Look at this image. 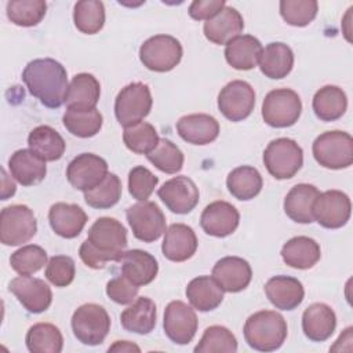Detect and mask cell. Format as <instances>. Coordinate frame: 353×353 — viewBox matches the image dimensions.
I'll use <instances>...</instances> for the list:
<instances>
[{
  "instance_id": "obj_1",
  "label": "cell",
  "mask_w": 353,
  "mask_h": 353,
  "mask_svg": "<svg viewBox=\"0 0 353 353\" xmlns=\"http://www.w3.org/2000/svg\"><path fill=\"white\" fill-rule=\"evenodd\" d=\"M127 245V230L123 223L116 218L102 216L91 225L79 255L88 268L103 269L108 262H120Z\"/></svg>"
},
{
  "instance_id": "obj_2",
  "label": "cell",
  "mask_w": 353,
  "mask_h": 353,
  "mask_svg": "<svg viewBox=\"0 0 353 353\" xmlns=\"http://www.w3.org/2000/svg\"><path fill=\"white\" fill-rule=\"evenodd\" d=\"M22 81L29 92L50 109H58L66 101L68 73L63 65L52 58L30 61L22 72Z\"/></svg>"
},
{
  "instance_id": "obj_3",
  "label": "cell",
  "mask_w": 353,
  "mask_h": 353,
  "mask_svg": "<svg viewBox=\"0 0 353 353\" xmlns=\"http://www.w3.org/2000/svg\"><path fill=\"white\" fill-rule=\"evenodd\" d=\"M245 342L258 352H274L287 338L285 319L274 310H259L251 314L243 328Z\"/></svg>"
},
{
  "instance_id": "obj_4",
  "label": "cell",
  "mask_w": 353,
  "mask_h": 353,
  "mask_svg": "<svg viewBox=\"0 0 353 353\" xmlns=\"http://www.w3.org/2000/svg\"><path fill=\"white\" fill-rule=\"evenodd\" d=\"M314 160L324 168L342 170L353 163V138L345 131H325L312 146Z\"/></svg>"
},
{
  "instance_id": "obj_5",
  "label": "cell",
  "mask_w": 353,
  "mask_h": 353,
  "mask_svg": "<svg viewBox=\"0 0 353 353\" xmlns=\"http://www.w3.org/2000/svg\"><path fill=\"white\" fill-rule=\"evenodd\" d=\"M263 164L276 179L292 178L303 164V150L291 138H277L263 150Z\"/></svg>"
},
{
  "instance_id": "obj_6",
  "label": "cell",
  "mask_w": 353,
  "mask_h": 353,
  "mask_svg": "<svg viewBox=\"0 0 353 353\" xmlns=\"http://www.w3.org/2000/svg\"><path fill=\"white\" fill-rule=\"evenodd\" d=\"M70 324L79 342L87 346H97L101 345L109 334L110 317L103 306L84 303L74 310Z\"/></svg>"
},
{
  "instance_id": "obj_7",
  "label": "cell",
  "mask_w": 353,
  "mask_h": 353,
  "mask_svg": "<svg viewBox=\"0 0 353 353\" xmlns=\"http://www.w3.org/2000/svg\"><path fill=\"white\" fill-rule=\"evenodd\" d=\"M152 105L149 85L141 81L130 83L120 90L114 99V116L125 128L142 121L150 113Z\"/></svg>"
},
{
  "instance_id": "obj_8",
  "label": "cell",
  "mask_w": 353,
  "mask_h": 353,
  "mask_svg": "<svg viewBox=\"0 0 353 353\" xmlns=\"http://www.w3.org/2000/svg\"><path fill=\"white\" fill-rule=\"evenodd\" d=\"M183 50L174 36L156 34L143 41L139 47V59L142 65L152 72H170L182 59Z\"/></svg>"
},
{
  "instance_id": "obj_9",
  "label": "cell",
  "mask_w": 353,
  "mask_h": 353,
  "mask_svg": "<svg viewBox=\"0 0 353 353\" xmlns=\"http://www.w3.org/2000/svg\"><path fill=\"white\" fill-rule=\"evenodd\" d=\"M302 113L299 95L291 88H276L266 94L262 102L263 121L274 128L294 125Z\"/></svg>"
},
{
  "instance_id": "obj_10",
  "label": "cell",
  "mask_w": 353,
  "mask_h": 353,
  "mask_svg": "<svg viewBox=\"0 0 353 353\" xmlns=\"http://www.w3.org/2000/svg\"><path fill=\"white\" fill-rule=\"evenodd\" d=\"M37 232V221L33 211L25 204L4 207L0 212V241L4 245H21L28 243Z\"/></svg>"
},
{
  "instance_id": "obj_11",
  "label": "cell",
  "mask_w": 353,
  "mask_h": 353,
  "mask_svg": "<svg viewBox=\"0 0 353 353\" xmlns=\"http://www.w3.org/2000/svg\"><path fill=\"white\" fill-rule=\"evenodd\" d=\"M125 216L132 234L143 243H153L165 233V216L153 201L132 204L127 208Z\"/></svg>"
},
{
  "instance_id": "obj_12",
  "label": "cell",
  "mask_w": 353,
  "mask_h": 353,
  "mask_svg": "<svg viewBox=\"0 0 353 353\" xmlns=\"http://www.w3.org/2000/svg\"><path fill=\"white\" fill-rule=\"evenodd\" d=\"M255 106V91L244 80L228 83L218 94V109L230 121L247 119Z\"/></svg>"
},
{
  "instance_id": "obj_13",
  "label": "cell",
  "mask_w": 353,
  "mask_h": 353,
  "mask_svg": "<svg viewBox=\"0 0 353 353\" xmlns=\"http://www.w3.org/2000/svg\"><path fill=\"white\" fill-rule=\"evenodd\" d=\"M352 203L346 193L331 189L320 193L313 203V219L327 229H339L350 218Z\"/></svg>"
},
{
  "instance_id": "obj_14",
  "label": "cell",
  "mask_w": 353,
  "mask_h": 353,
  "mask_svg": "<svg viewBox=\"0 0 353 353\" xmlns=\"http://www.w3.org/2000/svg\"><path fill=\"white\" fill-rule=\"evenodd\" d=\"M199 320L192 306L182 301H171L164 309L163 328L168 339L176 345L189 343L197 331Z\"/></svg>"
},
{
  "instance_id": "obj_15",
  "label": "cell",
  "mask_w": 353,
  "mask_h": 353,
  "mask_svg": "<svg viewBox=\"0 0 353 353\" xmlns=\"http://www.w3.org/2000/svg\"><path fill=\"white\" fill-rule=\"evenodd\" d=\"M108 175V163L98 154H77L66 168L68 182L77 190L87 192L98 186Z\"/></svg>"
},
{
  "instance_id": "obj_16",
  "label": "cell",
  "mask_w": 353,
  "mask_h": 353,
  "mask_svg": "<svg viewBox=\"0 0 353 353\" xmlns=\"http://www.w3.org/2000/svg\"><path fill=\"white\" fill-rule=\"evenodd\" d=\"M8 290L28 312L34 314L46 312L52 302L51 288L37 277L21 274L10 281Z\"/></svg>"
},
{
  "instance_id": "obj_17",
  "label": "cell",
  "mask_w": 353,
  "mask_h": 353,
  "mask_svg": "<svg viewBox=\"0 0 353 353\" xmlns=\"http://www.w3.org/2000/svg\"><path fill=\"white\" fill-rule=\"evenodd\" d=\"M157 196L165 207L175 214H189L199 203V188L186 175H178L167 182L157 190Z\"/></svg>"
},
{
  "instance_id": "obj_18",
  "label": "cell",
  "mask_w": 353,
  "mask_h": 353,
  "mask_svg": "<svg viewBox=\"0 0 353 353\" xmlns=\"http://www.w3.org/2000/svg\"><path fill=\"white\" fill-rule=\"evenodd\" d=\"M240 223V214L234 205L218 200L210 203L201 212V229L214 237H226L232 234Z\"/></svg>"
},
{
  "instance_id": "obj_19",
  "label": "cell",
  "mask_w": 353,
  "mask_h": 353,
  "mask_svg": "<svg viewBox=\"0 0 353 353\" xmlns=\"http://www.w3.org/2000/svg\"><path fill=\"white\" fill-rule=\"evenodd\" d=\"M211 276L226 292H240L245 290L252 279L250 263L240 256L221 258L212 268Z\"/></svg>"
},
{
  "instance_id": "obj_20",
  "label": "cell",
  "mask_w": 353,
  "mask_h": 353,
  "mask_svg": "<svg viewBox=\"0 0 353 353\" xmlns=\"http://www.w3.org/2000/svg\"><path fill=\"white\" fill-rule=\"evenodd\" d=\"M197 245L199 241L196 233L190 226L185 223H172L164 233L161 251L168 261L185 262L194 255Z\"/></svg>"
},
{
  "instance_id": "obj_21",
  "label": "cell",
  "mask_w": 353,
  "mask_h": 353,
  "mask_svg": "<svg viewBox=\"0 0 353 353\" xmlns=\"http://www.w3.org/2000/svg\"><path fill=\"white\" fill-rule=\"evenodd\" d=\"M243 29L244 19L241 14L230 6H225L214 18L205 21L203 26L205 39L218 46H226L230 40L240 36Z\"/></svg>"
},
{
  "instance_id": "obj_22",
  "label": "cell",
  "mask_w": 353,
  "mask_h": 353,
  "mask_svg": "<svg viewBox=\"0 0 353 353\" xmlns=\"http://www.w3.org/2000/svg\"><path fill=\"white\" fill-rule=\"evenodd\" d=\"M179 137L192 145H208L219 135V123L215 117L205 113L182 116L176 121Z\"/></svg>"
},
{
  "instance_id": "obj_23",
  "label": "cell",
  "mask_w": 353,
  "mask_h": 353,
  "mask_svg": "<svg viewBox=\"0 0 353 353\" xmlns=\"http://www.w3.org/2000/svg\"><path fill=\"white\" fill-rule=\"evenodd\" d=\"M265 294L270 303L280 310H294L305 296L302 283L291 276H274L265 284Z\"/></svg>"
},
{
  "instance_id": "obj_24",
  "label": "cell",
  "mask_w": 353,
  "mask_h": 353,
  "mask_svg": "<svg viewBox=\"0 0 353 353\" xmlns=\"http://www.w3.org/2000/svg\"><path fill=\"white\" fill-rule=\"evenodd\" d=\"M120 262L121 274L137 287L150 284L159 272V263L156 258L148 251L139 248L125 251Z\"/></svg>"
},
{
  "instance_id": "obj_25",
  "label": "cell",
  "mask_w": 353,
  "mask_h": 353,
  "mask_svg": "<svg viewBox=\"0 0 353 353\" xmlns=\"http://www.w3.org/2000/svg\"><path fill=\"white\" fill-rule=\"evenodd\" d=\"M336 316L331 306L316 302L309 305L302 314V330L313 342L327 341L335 331Z\"/></svg>"
},
{
  "instance_id": "obj_26",
  "label": "cell",
  "mask_w": 353,
  "mask_h": 353,
  "mask_svg": "<svg viewBox=\"0 0 353 353\" xmlns=\"http://www.w3.org/2000/svg\"><path fill=\"white\" fill-rule=\"evenodd\" d=\"M51 229L63 239L77 237L87 223V214L77 204L55 203L48 211Z\"/></svg>"
},
{
  "instance_id": "obj_27",
  "label": "cell",
  "mask_w": 353,
  "mask_h": 353,
  "mask_svg": "<svg viewBox=\"0 0 353 353\" xmlns=\"http://www.w3.org/2000/svg\"><path fill=\"white\" fill-rule=\"evenodd\" d=\"M8 168L22 186H33L40 183L47 174L46 161L30 149L15 150L8 159Z\"/></svg>"
},
{
  "instance_id": "obj_28",
  "label": "cell",
  "mask_w": 353,
  "mask_h": 353,
  "mask_svg": "<svg viewBox=\"0 0 353 353\" xmlns=\"http://www.w3.org/2000/svg\"><path fill=\"white\" fill-rule=\"evenodd\" d=\"M280 254L285 265L299 270L313 268L321 258L319 243L307 236H295L290 239L284 243Z\"/></svg>"
},
{
  "instance_id": "obj_29",
  "label": "cell",
  "mask_w": 353,
  "mask_h": 353,
  "mask_svg": "<svg viewBox=\"0 0 353 353\" xmlns=\"http://www.w3.org/2000/svg\"><path fill=\"white\" fill-rule=\"evenodd\" d=\"M261 41L251 34H241L230 40L225 47L226 62L237 70L254 69L262 54Z\"/></svg>"
},
{
  "instance_id": "obj_30",
  "label": "cell",
  "mask_w": 353,
  "mask_h": 353,
  "mask_svg": "<svg viewBox=\"0 0 353 353\" xmlns=\"http://www.w3.org/2000/svg\"><path fill=\"white\" fill-rule=\"evenodd\" d=\"M320 194L319 189L310 183H298L290 189L284 199V211L290 219L298 223H312L313 203Z\"/></svg>"
},
{
  "instance_id": "obj_31",
  "label": "cell",
  "mask_w": 353,
  "mask_h": 353,
  "mask_svg": "<svg viewBox=\"0 0 353 353\" xmlns=\"http://www.w3.org/2000/svg\"><path fill=\"white\" fill-rule=\"evenodd\" d=\"M101 95V84L91 73H79L69 83L66 94L68 109L90 110L95 109Z\"/></svg>"
},
{
  "instance_id": "obj_32",
  "label": "cell",
  "mask_w": 353,
  "mask_h": 353,
  "mask_svg": "<svg viewBox=\"0 0 353 353\" xmlns=\"http://www.w3.org/2000/svg\"><path fill=\"white\" fill-rule=\"evenodd\" d=\"M157 310L154 302L148 296H139L120 314V323L125 331L146 335L156 327Z\"/></svg>"
},
{
  "instance_id": "obj_33",
  "label": "cell",
  "mask_w": 353,
  "mask_h": 353,
  "mask_svg": "<svg viewBox=\"0 0 353 353\" xmlns=\"http://www.w3.org/2000/svg\"><path fill=\"white\" fill-rule=\"evenodd\" d=\"M186 298L199 312H211L223 301V290L212 276H199L186 287Z\"/></svg>"
},
{
  "instance_id": "obj_34",
  "label": "cell",
  "mask_w": 353,
  "mask_h": 353,
  "mask_svg": "<svg viewBox=\"0 0 353 353\" xmlns=\"http://www.w3.org/2000/svg\"><path fill=\"white\" fill-rule=\"evenodd\" d=\"M259 69L269 79H284L294 66V52L292 50L281 43L273 41L269 43L261 54Z\"/></svg>"
},
{
  "instance_id": "obj_35",
  "label": "cell",
  "mask_w": 353,
  "mask_h": 353,
  "mask_svg": "<svg viewBox=\"0 0 353 353\" xmlns=\"http://www.w3.org/2000/svg\"><path fill=\"white\" fill-rule=\"evenodd\" d=\"M312 106L316 117L321 121H335L345 114L347 98L341 87L324 85L316 91Z\"/></svg>"
},
{
  "instance_id": "obj_36",
  "label": "cell",
  "mask_w": 353,
  "mask_h": 353,
  "mask_svg": "<svg viewBox=\"0 0 353 353\" xmlns=\"http://www.w3.org/2000/svg\"><path fill=\"white\" fill-rule=\"evenodd\" d=\"M29 149L40 156L44 161L59 160L66 149V143L61 134L50 125H39L29 132Z\"/></svg>"
},
{
  "instance_id": "obj_37",
  "label": "cell",
  "mask_w": 353,
  "mask_h": 353,
  "mask_svg": "<svg viewBox=\"0 0 353 353\" xmlns=\"http://www.w3.org/2000/svg\"><path fill=\"white\" fill-rule=\"evenodd\" d=\"M230 194L241 201H247L259 194L263 186L259 171L252 165H240L232 170L226 178Z\"/></svg>"
},
{
  "instance_id": "obj_38",
  "label": "cell",
  "mask_w": 353,
  "mask_h": 353,
  "mask_svg": "<svg viewBox=\"0 0 353 353\" xmlns=\"http://www.w3.org/2000/svg\"><path fill=\"white\" fill-rule=\"evenodd\" d=\"M26 347L32 353H61L63 336L58 327L51 323H37L26 332Z\"/></svg>"
},
{
  "instance_id": "obj_39",
  "label": "cell",
  "mask_w": 353,
  "mask_h": 353,
  "mask_svg": "<svg viewBox=\"0 0 353 353\" xmlns=\"http://www.w3.org/2000/svg\"><path fill=\"white\" fill-rule=\"evenodd\" d=\"M62 121L72 135L79 138H91L101 131L103 117L97 108L90 110L66 109Z\"/></svg>"
},
{
  "instance_id": "obj_40",
  "label": "cell",
  "mask_w": 353,
  "mask_h": 353,
  "mask_svg": "<svg viewBox=\"0 0 353 353\" xmlns=\"http://www.w3.org/2000/svg\"><path fill=\"white\" fill-rule=\"evenodd\" d=\"M73 22L84 34H95L105 25V7L98 0H81L74 4Z\"/></svg>"
},
{
  "instance_id": "obj_41",
  "label": "cell",
  "mask_w": 353,
  "mask_h": 353,
  "mask_svg": "<svg viewBox=\"0 0 353 353\" xmlns=\"http://www.w3.org/2000/svg\"><path fill=\"white\" fill-rule=\"evenodd\" d=\"M47 11L44 0H11L7 3L8 19L22 28L36 26L41 22Z\"/></svg>"
},
{
  "instance_id": "obj_42",
  "label": "cell",
  "mask_w": 353,
  "mask_h": 353,
  "mask_svg": "<svg viewBox=\"0 0 353 353\" xmlns=\"http://www.w3.org/2000/svg\"><path fill=\"white\" fill-rule=\"evenodd\" d=\"M146 159L165 174L179 172L185 161L182 150L167 138H160L159 143L146 154Z\"/></svg>"
},
{
  "instance_id": "obj_43",
  "label": "cell",
  "mask_w": 353,
  "mask_h": 353,
  "mask_svg": "<svg viewBox=\"0 0 353 353\" xmlns=\"http://www.w3.org/2000/svg\"><path fill=\"white\" fill-rule=\"evenodd\" d=\"M121 192L120 178L113 172H108L105 179L98 186L84 192V200L92 208L106 210L119 203Z\"/></svg>"
},
{
  "instance_id": "obj_44",
  "label": "cell",
  "mask_w": 353,
  "mask_h": 353,
  "mask_svg": "<svg viewBox=\"0 0 353 353\" xmlns=\"http://www.w3.org/2000/svg\"><path fill=\"white\" fill-rule=\"evenodd\" d=\"M159 134L156 128L146 121H139L124 128L123 142L128 150L137 154H148L157 143Z\"/></svg>"
},
{
  "instance_id": "obj_45",
  "label": "cell",
  "mask_w": 353,
  "mask_h": 353,
  "mask_svg": "<svg viewBox=\"0 0 353 353\" xmlns=\"http://www.w3.org/2000/svg\"><path fill=\"white\" fill-rule=\"evenodd\" d=\"M237 350V341L232 331L223 325H211L205 328L200 342L196 345V353H233Z\"/></svg>"
},
{
  "instance_id": "obj_46",
  "label": "cell",
  "mask_w": 353,
  "mask_h": 353,
  "mask_svg": "<svg viewBox=\"0 0 353 353\" xmlns=\"http://www.w3.org/2000/svg\"><path fill=\"white\" fill-rule=\"evenodd\" d=\"M11 268L22 276H30L47 265V252L36 244L22 245L10 256Z\"/></svg>"
},
{
  "instance_id": "obj_47",
  "label": "cell",
  "mask_w": 353,
  "mask_h": 353,
  "mask_svg": "<svg viewBox=\"0 0 353 353\" xmlns=\"http://www.w3.org/2000/svg\"><path fill=\"white\" fill-rule=\"evenodd\" d=\"M319 4L316 0H281L280 15L291 26H306L317 15Z\"/></svg>"
},
{
  "instance_id": "obj_48",
  "label": "cell",
  "mask_w": 353,
  "mask_h": 353,
  "mask_svg": "<svg viewBox=\"0 0 353 353\" xmlns=\"http://www.w3.org/2000/svg\"><path fill=\"white\" fill-rule=\"evenodd\" d=\"M157 183L159 178L143 165H137L128 172V192L138 201L148 200Z\"/></svg>"
},
{
  "instance_id": "obj_49",
  "label": "cell",
  "mask_w": 353,
  "mask_h": 353,
  "mask_svg": "<svg viewBox=\"0 0 353 353\" xmlns=\"http://www.w3.org/2000/svg\"><path fill=\"white\" fill-rule=\"evenodd\" d=\"M76 274L74 261L68 255H54L46 268L47 280L55 287H68Z\"/></svg>"
},
{
  "instance_id": "obj_50",
  "label": "cell",
  "mask_w": 353,
  "mask_h": 353,
  "mask_svg": "<svg viewBox=\"0 0 353 353\" xmlns=\"http://www.w3.org/2000/svg\"><path fill=\"white\" fill-rule=\"evenodd\" d=\"M139 287L132 284L128 279L123 274L117 276L108 281L106 284V295L119 305H128L131 303L138 295Z\"/></svg>"
},
{
  "instance_id": "obj_51",
  "label": "cell",
  "mask_w": 353,
  "mask_h": 353,
  "mask_svg": "<svg viewBox=\"0 0 353 353\" xmlns=\"http://www.w3.org/2000/svg\"><path fill=\"white\" fill-rule=\"evenodd\" d=\"M225 6V0H194L189 6V15L196 21H208Z\"/></svg>"
},
{
  "instance_id": "obj_52",
  "label": "cell",
  "mask_w": 353,
  "mask_h": 353,
  "mask_svg": "<svg viewBox=\"0 0 353 353\" xmlns=\"http://www.w3.org/2000/svg\"><path fill=\"white\" fill-rule=\"evenodd\" d=\"M1 200H7L8 197L14 196L15 190H17V185L12 181L11 176H8L7 171L3 168L1 170Z\"/></svg>"
},
{
  "instance_id": "obj_53",
  "label": "cell",
  "mask_w": 353,
  "mask_h": 353,
  "mask_svg": "<svg viewBox=\"0 0 353 353\" xmlns=\"http://www.w3.org/2000/svg\"><path fill=\"white\" fill-rule=\"evenodd\" d=\"M108 350L109 352H132V350L139 352V347L130 341H116L112 346H109Z\"/></svg>"
}]
</instances>
